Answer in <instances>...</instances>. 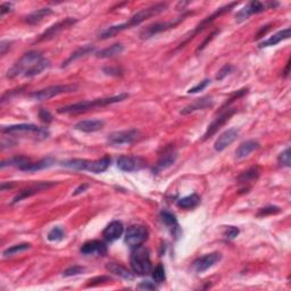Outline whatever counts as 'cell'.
Returning a JSON list of instances; mask_svg holds the SVG:
<instances>
[{
  "mask_svg": "<svg viewBox=\"0 0 291 291\" xmlns=\"http://www.w3.org/2000/svg\"><path fill=\"white\" fill-rule=\"evenodd\" d=\"M49 65H50V62L44 55H41V52L29 51L24 53L10 67V70L7 72V78L15 79L18 76L33 78V76L39 75L45 70H47Z\"/></svg>",
  "mask_w": 291,
  "mask_h": 291,
  "instance_id": "1",
  "label": "cell"
},
{
  "mask_svg": "<svg viewBox=\"0 0 291 291\" xmlns=\"http://www.w3.org/2000/svg\"><path fill=\"white\" fill-rule=\"evenodd\" d=\"M167 7L168 5L166 2H158V3H155V5L146 7V8L139 10L138 13L133 15L128 22L122 23V24H117V25H112L109 26V28L102 30V31L98 34V39L100 40L109 39V38L116 36L117 33L124 31V30H128V29L133 28V26L140 25L141 23L147 21L148 18H151L154 16H157V15L162 14L163 11H165L167 9Z\"/></svg>",
  "mask_w": 291,
  "mask_h": 291,
  "instance_id": "2",
  "label": "cell"
},
{
  "mask_svg": "<svg viewBox=\"0 0 291 291\" xmlns=\"http://www.w3.org/2000/svg\"><path fill=\"white\" fill-rule=\"evenodd\" d=\"M126 98H129V94H120L117 96H113V97L80 101L72 105L60 107V108L57 109V113L58 114H80V113L87 112V110L98 108V107H106L108 105L116 104V102H121L125 100Z\"/></svg>",
  "mask_w": 291,
  "mask_h": 291,
  "instance_id": "3",
  "label": "cell"
},
{
  "mask_svg": "<svg viewBox=\"0 0 291 291\" xmlns=\"http://www.w3.org/2000/svg\"><path fill=\"white\" fill-rule=\"evenodd\" d=\"M63 167L70 168V170H75V171H88L91 172V173L99 174L105 172L107 168L110 165V157L109 156H104L100 159L96 160H88V159H68L65 160L62 164H60Z\"/></svg>",
  "mask_w": 291,
  "mask_h": 291,
  "instance_id": "4",
  "label": "cell"
},
{
  "mask_svg": "<svg viewBox=\"0 0 291 291\" xmlns=\"http://www.w3.org/2000/svg\"><path fill=\"white\" fill-rule=\"evenodd\" d=\"M130 262H131L133 273H136L137 275L145 277V275H148L151 272L150 254H149L147 248L144 247L143 244L132 248Z\"/></svg>",
  "mask_w": 291,
  "mask_h": 291,
  "instance_id": "5",
  "label": "cell"
},
{
  "mask_svg": "<svg viewBox=\"0 0 291 291\" xmlns=\"http://www.w3.org/2000/svg\"><path fill=\"white\" fill-rule=\"evenodd\" d=\"M188 15H190V13L182 14L181 16L174 18V20H172V21L157 22V23H154V24L147 26V28H145L143 31L140 32V39H143V40L150 39V38L155 37L156 34L165 32V31H167V30L177 28L179 24H181V23L186 20V17L188 16Z\"/></svg>",
  "mask_w": 291,
  "mask_h": 291,
  "instance_id": "6",
  "label": "cell"
},
{
  "mask_svg": "<svg viewBox=\"0 0 291 291\" xmlns=\"http://www.w3.org/2000/svg\"><path fill=\"white\" fill-rule=\"evenodd\" d=\"M78 89V87L73 86V84H57V86H51L48 88H45V89L36 91L30 95V97L34 100L38 101H45V100H49L53 97H57L59 95H64V94H70V93H74V91Z\"/></svg>",
  "mask_w": 291,
  "mask_h": 291,
  "instance_id": "7",
  "label": "cell"
},
{
  "mask_svg": "<svg viewBox=\"0 0 291 291\" xmlns=\"http://www.w3.org/2000/svg\"><path fill=\"white\" fill-rule=\"evenodd\" d=\"M1 132L3 135H13V136H21V135H32L37 136V138H47L49 136V132L44 128L34 125V124H15L5 126L1 129Z\"/></svg>",
  "mask_w": 291,
  "mask_h": 291,
  "instance_id": "8",
  "label": "cell"
},
{
  "mask_svg": "<svg viewBox=\"0 0 291 291\" xmlns=\"http://www.w3.org/2000/svg\"><path fill=\"white\" fill-rule=\"evenodd\" d=\"M238 5V2L237 1H235V2H230V3H228V5H225L224 7H221V8H218L216 11H214V13L210 15V16H208V17H206L204 21H201L200 23H199V24L196 26V28H194V30L193 32H191L189 36H188L186 39H185V41L183 42H181V44L179 45V47L177 48V49H181V48H183L185 47V46L188 44V42H189L190 40H193L194 37L197 36V34H199L200 33L202 30H204L205 28H207V25L208 24H210V23H212L213 21H215L216 18H218L221 16V15H223V14H225V13H228V11H230L231 10L233 7L235 6H237Z\"/></svg>",
  "mask_w": 291,
  "mask_h": 291,
  "instance_id": "9",
  "label": "cell"
},
{
  "mask_svg": "<svg viewBox=\"0 0 291 291\" xmlns=\"http://www.w3.org/2000/svg\"><path fill=\"white\" fill-rule=\"evenodd\" d=\"M148 229L144 225H131L125 233V242L130 247L141 246L148 239Z\"/></svg>",
  "mask_w": 291,
  "mask_h": 291,
  "instance_id": "10",
  "label": "cell"
},
{
  "mask_svg": "<svg viewBox=\"0 0 291 291\" xmlns=\"http://www.w3.org/2000/svg\"><path fill=\"white\" fill-rule=\"evenodd\" d=\"M237 113V109L236 108H225V109H222V113L218 115V116L214 120L212 123L208 125L207 130H206L204 137H202L201 141H205L209 139V138H212L215 133L220 130L222 126L225 125L227 122H229L230 118H231L233 115Z\"/></svg>",
  "mask_w": 291,
  "mask_h": 291,
  "instance_id": "11",
  "label": "cell"
},
{
  "mask_svg": "<svg viewBox=\"0 0 291 291\" xmlns=\"http://www.w3.org/2000/svg\"><path fill=\"white\" fill-rule=\"evenodd\" d=\"M278 6V3L273 2H260V1H250L246 7H243L242 9H240L238 13L236 14V21L237 22H243L249 18L251 15L259 14L262 11L266 10L267 7H275Z\"/></svg>",
  "mask_w": 291,
  "mask_h": 291,
  "instance_id": "12",
  "label": "cell"
},
{
  "mask_svg": "<svg viewBox=\"0 0 291 291\" xmlns=\"http://www.w3.org/2000/svg\"><path fill=\"white\" fill-rule=\"evenodd\" d=\"M140 132L138 130L131 129V130H125V131H117L110 133L107 138L108 143L110 145L117 146V145H130L133 144L135 141L140 139Z\"/></svg>",
  "mask_w": 291,
  "mask_h": 291,
  "instance_id": "13",
  "label": "cell"
},
{
  "mask_svg": "<svg viewBox=\"0 0 291 291\" xmlns=\"http://www.w3.org/2000/svg\"><path fill=\"white\" fill-rule=\"evenodd\" d=\"M56 183L55 182H50V181H47V182H37L34 183V185L30 186L28 188H25V189H23L22 191H20V194H17L16 196L14 197L13 201H11V204H17V202L22 201L23 199H26V198H30L33 194H37L41 193V191H45L49 189V188H51L55 186Z\"/></svg>",
  "mask_w": 291,
  "mask_h": 291,
  "instance_id": "14",
  "label": "cell"
},
{
  "mask_svg": "<svg viewBox=\"0 0 291 291\" xmlns=\"http://www.w3.org/2000/svg\"><path fill=\"white\" fill-rule=\"evenodd\" d=\"M116 165L123 172H136L144 168L146 162L138 156H121L118 157Z\"/></svg>",
  "mask_w": 291,
  "mask_h": 291,
  "instance_id": "15",
  "label": "cell"
},
{
  "mask_svg": "<svg viewBox=\"0 0 291 291\" xmlns=\"http://www.w3.org/2000/svg\"><path fill=\"white\" fill-rule=\"evenodd\" d=\"M222 258L221 252H210L205 256H201V257L197 258L193 263V269L197 273H204L205 271L209 270L210 267H213L216 263H218Z\"/></svg>",
  "mask_w": 291,
  "mask_h": 291,
  "instance_id": "16",
  "label": "cell"
},
{
  "mask_svg": "<svg viewBox=\"0 0 291 291\" xmlns=\"http://www.w3.org/2000/svg\"><path fill=\"white\" fill-rule=\"evenodd\" d=\"M76 22H78V20H76V18H72V17H67L63 21L57 22L56 24L51 25L48 30H46V31L42 33L39 38H38L37 41L40 42V41L51 39V38L56 37L57 34H59L60 32L64 31V30L71 28V26L74 25Z\"/></svg>",
  "mask_w": 291,
  "mask_h": 291,
  "instance_id": "17",
  "label": "cell"
},
{
  "mask_svg": "<svg viewBox=\"0 0 291 291\" xmlns=\"http://www.w3.org/2000/svg\"><path fill=\"white\" fill-rule=\"evenodd\" d=\"M80 251L86 256H105L107 254V246L104 241L90 240L83 243Z\"/></svg>",
  "mask_w": 291,
  "mask_h": 291,
  "instance_id": "18",
  "label": "cell"
},
{
  "mask_svg": "<svg viewBox=\"0 0 291 291\" xmlns=\"http://www.w3.org/2000/svg\"><path fill=\"white\" fill-rule=\"evenodd\" d=\"M238 137H239V130H237L235 128L229 129L217 138L215 144H214V148H215L216 151H223L224 149L228 148L232 143H235Z\"/></svg>",
  "mask_w": 291,
  "mask_h": 291,
  "instance_id": "19",
  "label": "cell"
},
{
  "mask_svg": "<svg viewBox=\"0 0 291 291\" xmlns=\"http://www.w3.org/2000/svg\"><path fill=\"white\" fill-rule=\"evenodd\" d=\"M213 105H214L213 98L210 97V96H205V97L199 98L197 99V100H194V102H191V104L186 106L185 108L181 110V114L189 115L191 113L197 112V110H205L207 108H210V107H213Z\"/></svg>",
  "mask_w": 291,
  "mask_h": 291,
  "instance_id": "20",
  "label": "cell"
},
{
  "mask_svg": "<svg viewBox=\"0 0 291 291\" xmlns=\"http://www.w3.org/2000/svg\"><path fill=\"white\" fill-rule=\"evenodd\" d=\"M124 232V227L120 221H113L107 225L105 228L104 232H102V237H104L106 241L113 242V241L120 239L122 235Z\"/></svg>",
  "mask_w": 291,
  "mask_h": 291,
  "instance_id": "21",
  "label": "cell"
},
{
  "mask_svg": "<svg viewBox=\"0 0 291 291\" xmlns=\"http://www.w3.org/2000/svg\"><path fill=\"white\" fill-rule=\"evenodd\" d=\"M160 218H162V222L166 225L167 229L170 230L172 235H173L174 237H179L181 230H180V225L178 223L177 216H175L173 213L164 209L160 212Z\"/></svg>",
  "mask_w": 291,
  "mask_h": 291,
  "instance_id": "22",
  "label": "cell"
},
{
  "mask_svg": "<svg viewBox=\"0 0 291 291\" xmlns=\"http://www.w3.org/2000/svg\"><path fill=\"white\" fill-rule=\"evenodd\" d=\"M104 125L105 122L101 120H86L78 122V123L74 125V129L86 133H93L100 131V130L104 128Z\"/></svg>",
  "mask_w": 291,
  "mask_h": 291,
  "instance_id": "23",
  "label": "cell"
},
{
  "mask_svg": "<svg viewBox=\"0 0 291 291\" xmlns=\"http://www.w3.org/2000/svg\"><path fill=\"white\" fill-rule=\"evenodd\" d=\"M290 32H291L290 28L281 30V31L274 33L273 36L269 38V39H266V40H264V41L260 42L258 47L259 48H267V47H273V46H277L278 44H280V42L285 41L287 39H289Z\"/></svg>",
  "mask_w": 291,
  "mask_h": 291,
  "instance_id": "24",
  "label": "cell"
},
{
  "mask_svg": "<svg viewBox=\"0 0 291 291\" xmlns=\"http://www.w3.org/2000/svg\"><path fill=\"white\" fill-rule=\"evenodd\" d=\"M53 164H55V159L51 158V157H47V158H42L41 160H38V162H32V160H30L25 165H23L20 170L23 172H37L50 167Z\"/></svg>",
  "mask_w": 291,
  "mask_h": 291,
  "instance_id": "25",
  "label": "cell"
},
{
  "mask_svg": "<svg viewBox=\"0 0 291 291\" xmlns=\"http://www.w3.org/2000/svg\"><path fill=\"white\" fill-rule=\"evenodd\" d=\"M177 158H178L177 151H174V150L166 151L165 154L162 155V157H160V158L158 159V162H157L156 166L154 168V172H156V173H159V172H162L164 170H166V168L171 167L175 163Z\"/></svg>",
  "mask_w": 291,
  "mask_h": 291,
  "instance_id": "26",
  "label": "cell"
},
{
  "mask_svg": "<svg viewBox=\"0 0 291 291\" xmlns=\"http://www.w3.org/2000/svg\"><path fill=\"white\" fill-rule=\"evenodd\" d=\"M259 143L256 140H247L244 143L241 144L238 149L236 150V157L238 159H243L246 157L249 156L251 152H254L255 150H257L259 148Z\"/></svg>",
  "mask_w": 291,
  "mask_h": 291,
  "instance_id": "27",
  "label": "cell"
},
{
  "mask_svg": "<svg viewBox=\"0 0 291 291\" xmlns=\"http://www.w3.org/2000/svg\"><path fill=\"white\" fill-rule=\"evenodd\" d=\"M106 270L118 278L124 279V280H133V273H131V271H129L121 264L108 263L106 265Z\"/></svg>",
  "mask_w": 291,
  "mask_h": 291,
  "instance_id": "28",
  "label": "cell"
},
{
  "mask_svg": "<svg viewBox=\"0 0 291 291\" xmlns=\"http://www.w3.org/2000/svg\"><path fill=\"white\" fill-rule=\"evenodd\" d=\"M52 14V10L51 8H48V7H46V8H40L36 11H33L28 16L25 17V22L28 23L29 25H36V24H39V23L44 20L45 17L49 16V15Z\"/></svg>",
  "mask_w": 291,
  "mask_h": 291,
  "instance_id": "29",
  "label": "cell"
},
{
  "mask_svg": "<svg viewBox=\"0 0 291 291\" xmlns=\"http://www.w3.org/2000/svg\"><path fill=\"white\" fill-rule=\"evenodd\" d=\"M200 204V197L196 194H189V196L180 198L177 201V205L183 209H193Z\"/></svg>",
  "mask_w": 291,
  "mask_h": 291,
  "instance_id": "30",
  "label": "cell"
},
{
  "mask_svg": "<svg viewBox=\"0 0 291 291\" xmlns=\"http://www.w3.org/2000/svg\"><path fill=\"white\" fill-rule=\"evenodd\" d=\"M123 50H124L123 45L115 44L110 46V47H107L99 51L97 53V57H99V58H112V57L121 55V53L123 52Z\"/></svg>",
  "mask_w": 291,
  "mask_h": 291,
  "instance_id": "31",
  "label": "cell"
},
{
  "mask_svg": "<svg viewBox=\"0 0 291 291\" xmlns=\"http://www.w3.org/2000/svg\"><path fill=\"white\" fill-rule=\"evenodd\" d=\"M94 51H95V48L93 47V46H90V45L89 46H84V47L80 48L76 51L73 52L72 55L70 57H68V58L66 60H65V63H63L62 67L67 66V65H70L72 62H74V60L79 59V58H82V57L89 55V53L94 52Z\"/></svg>",
  "mask_w": 291,
  "mask_h": 291,
  "instance_id": "32",
  "label": "cell"
},
{
  "mask_svg": "<svg viewBox=\"0 0 291 291\" xmlns=\"http://www.w3.org/2000/svg\"><path fill=\"white\" fill-rule=\"evenodd\" d=\"M30 160L31 159L26 156H15V157H11V158L9 159L2 160L1 164H0V167L5 168L7 166H15L20 170L23 165H25L26 163H29Z\"/></svg>",
  "mask_w": 291,
  "mask_h": 291,
  "instance_id": "33",
  "label": "cell"
},
{
  "mask_svg": "<svg viewBox=\"0 0 291 291\" xmlns=\"http://www.w3.org/2000/svg\"><path fill=\"white\" fill-rule=\"evenodd\" d=\"M259 177V170L258 167H251L249 170L241 173L238 177V182L239 183H249L251 181H256Z\"/></svg>",
  "mask_w": 291,
  "mask_h": 291,
  "instance_id": "34",
  "label": "cell"
},
{
  "mask_svg": "<svg viewBox=\"0 0 291 291\" xmlns=\"http://www.w3.org/2000/svg\"><path fill=\"white\" fill-rule=\"evenodd\" d=\"M31 248V244L30 243H20V244H15V246H11L9 248H7L6 250H3L2 256L3 257H9V256H14L18 254V252L25 251Z\"/></svg>",
  "mask_w": 291,
  "mask_h": 291,
  "instance_id": "35",
  "label": "cell"
},
{
  "mask_svg": "<svg viewBox=\"0 0 291 291\" xmlns=\"http://www.w3.org/2000/svg\"><path fill=\"white\" fill-rule=\"evenodd\" d=\"M151 277L155 283H163L164 281H165L166 274H165V267H164L163 264H158V265L152 270Z\"/></svg>",
  "mask_w": 291,
  "mask_h": 291,
  "instance_id": "36",
  "label": "cell"
},
{
  "mask_svg": "<svg viewBox=\"0 0 291 291\" xmlns=\"http://www.w3.org/2000/svg\"><path fill=\"white\" fill-rule=\"evenodd\" d=\"M65 238V231L60 227H56L51 229L50 231L48 232L47 239L51 242H57V241H60Z\"/></svg>",
  "mask_w": 291,
  "mask_h": 291,
  "instance_id": "37",
  "label": "cell"
},
{
  "mask_svg": "<svg viewBox=\"0 0 291 291\" xmlns=\"http://www.w3.org/2000/svg\"><path fill=\"white\" fill-rule=\"evenodd\" d=\"M281 212V208L278 207V206H267V207L260 208L257 213L258 217L267 216V215H275V214H279Z\"/></svg>",
  "mask_w": 291,
  "mask_h": 291,
  "instance_id": "38",
  "label": "cell"
},
{
  "mask_svg": "<svg viewBox=\"0 0 291 291\" xmlns=\"http://www.w3.org/2000/svg\"><path fill=\"white\" fill-rule=\"evenodd\" d=\"M233 71H235V67H233L231 64H225L224 66L217 72L216 80H217V81H222V80H224L225 78H227V76H229L230 74H231Z\"/></svg>",
  "mask_w": 291,
  "mask_h": 291,
  "instance_id": "39",
  "label": "cell"
},
{
  "mask_svg": "<svg viewBox=\"0 0 291 291\" xmlns=\"http://www.w3.org/2000/svg\"><path fill=\"white\" fill-rule=\"evenodd\" d=\"M86 271V269H84L83 266H80V265H73L71 267H68V269H66L64 271L63 275L64 277H75V275H80L82 274L83 272Z\"/></svg>",
  "mask_w": 291,
  "mask_h": 291,
  "instance_id": "40",
  "label": "cell"
},
{
  "mask_svg": "<svg viewBox=\"0 0 291 291\" xmlns=\"http://www.w3.org/2000/svg\"><path fill=\"white\" fill-rule=\"evenodd\" d=\"M278 162L281 164L282 166L290 167L291 162H290V148H287L286 150H283L280 155L278 157Z\"/></svg>",
  "mask_w": 291,
  "mask_h": 291,
  "instance_id": "41",
  "label": "cell"
},
{
  "mask_svg": "<svg viewBox=\"0 0 291 291\" xmlns=\"http://www.w3.org/2000/svg\"><path fill=\"white\" fill-rule=\"evenodd\" d=\"M239 233H240V230L237 227H227L224 232V237L229 240H232L237 238Z\"/></svg>",
  "mask_w": 291,
  "mask_h": 291,
  "instance_id": "42",
  "label": "cell"
},
{
  "mask_svg": "<svg viewBox=\"0 0 291 291\" xmlns=\"http://www.w3.org/2000/svg\"><path fill=\"white\" fill-rule=\"evenodd\" d=\"M210 83V81L208 79L204 80V81H201L200 83H198L197 86H194V88H191V89L188 90V94H198L200 93V91H202L204 89H206L207 88L208 84Z\"/></svg>",
  "mask_w": 291,
  "mask_h": 291,
  "instance_id": "43",
  "label": "cell"
},
{
  "mask_svg": "<svg viewBox=\"0 0 291 291\" xmlns=\"http://www.w3.org/2000/svg\"><path fill=\"white\" fill-rule=\"evenodd\" d=\"M39 118L46 124L51 123L52 120H53L51 113L49 112L48 109H45V108H42V109L39 110Z\"/></svg>",
  "mask_w": 291,
  "mask_h": 291,
  "instance_id": "44",
  "label": "cell"
},
{
  "mask_svg": "<svg viewBox=\"0 0 291 291\" xmlns=\"http://www.w3.org/2000/svg\"><path fill=\"white\" fill-rule=\"evenodd\" d=\"M138 289H144V290H156L157 286L155 285V282L151 281H143L141 283L138 285Z\"/></svg>",
  "mask_w": 291,
  "mask_h": 291,
  "instance_id": "45",
  "label": "cell"
},
{
  "mask_svg": "<svg viewBox=\"0 0 291 291\" xmlns=\"http://www.w3.org/2000/svg\"><path fill=\"white\" fill-rule=\"evenodd\" d=\"M104 73L107 75H114V76H118L122 74V70L118 67H105L104 68Z\"/></svg>",
  "mask_w": 291,
  "mask_h": 291,
  "instance_id": "46",
  "label": "cell"
},
{
  "mask_svg": "<svg viewBox=\"0 0 291 291\" xmlns=\"http://www.w3.org/2000/svg\"><path fill=\"white\" fill-rule=\"evenodd\" d=\"M11 10H13V3L11 2L1 3V7H0V14H1V16L6 15L7 13H10Z\"/></svg>",
  "mask_w": 291,
  "mask_h": 291,
  "instance_id": "47",
  "label": "cell"
},
{
  "mask_svg": "<svg viewBox=\"0 0 291 291\" xmlns=\"http://www.w3.org/2000/svg\"><path fill=\"white\" fill-rule=\"evenodd\" d=\"M217 33H218V31H215V32H213L212 34H210V36H209L208 38H206V40H205L204 42H202V44H201V45H200V46H199V47H198V49H197V52H199V51H201V50H204V49H205V47H206V46H207V44H208V42H210V41H212V40L214 39V37H215Z\"/></svg>",
  "mask_w": 291,
  "mask_h": 291,
  "instance_id": "48",
  "label": "cell"
},
{
  "mask_svg": "<svg viewBox=\"0 0 291 291\" xmlns=\"http://www.w3.org/2000/svg\"><path fill=\"white\" fill-rule=\"evenodd\" d=\"M10 45L11 42L8 40H2L1 42H0V53H1V56L5 55L6 51L10 48Z\"/></svg>",
  "mask_w": 291,
  "mask_h": 291,
  "instance_id": "49",
  "label": "cell"
},
{
  "mask_svg": "<svg viewBox=\"0 0 291 291\" xmlns=\"http://www.w3.org/2000/svg\"><path fill=\"white\" fill-rule=\"evenodd\" d=\"M88 188H89V185H87V183H83V185L79 186L78 188H76L74 193H73V194H74V196H78V194L84 193V191H86L88 189Z\"/></svg>",
  "mask_w": 291,
  "mask_h": 291,
  "instance_id": "50",
  "label": "cell"
},
{
  "mask_svg": "<svg viewBox=\"0 0 291 291\" xmlns=\"http://www.w3.org/2000/svg\"><path fill=\"white\" fill-rule=\"evenodd\" d=\"M270 30V25H265V26H262V29L259 30V32L256 34V37H255V39H259V38H262L264 34H265L267 31H269Z\"/></svg>",
  "mask_w": 291,
  "mask_h": 291,
  "instance_id": "51",
  "label": "cell"
},
{
  "mask_svg": "<svg viewBox=\"0 0 291 291\" xmlns=\"http://www.w3.org/2000/svg\"><path fill=\"white\" fill-rule=\"evenodd\" d=\"M289 68H290V59L288 60V63H287V67H286V70L283 71V76H285V78H287V76L289 75Z\"/></svg>",
  "mask_w": 291,
  "mask_h": 291,
  "instance_id": "52",
  "label": "cell"
}]
</instances>
